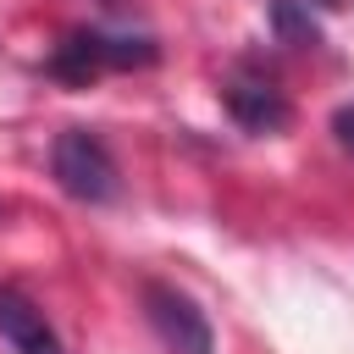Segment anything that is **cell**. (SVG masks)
<instances>
[{
  "label": "cell",
  "mask_w": 354,
  "mask_h": 354,
  "mask_svg": "<svg viewBox=\"0 0 354 354\" xmlns=\"http://www.w3.org/2000/svg\"><path fill=\"white\" fill-rule=\"evenodd\" d=\"M105 6H122V0H105Z\"/></svg>",
  "instance_id": "cell-9"
},
{
  "label": "cell",
  "mask_w": 354,
  "mask_h": 354,
  "mask_svg": "<svg viewBox=\"0 0 354 354\" xmlns=\"http://www.w3.org/2000/svg\"><path fill=\"white\" fill-rule=\"evenodd\" d=\"M0 337L17 354H66L55 326L44 321V310L22 293V288H0Z\"/></svg>",
  "instance_id": "cell-5"
},
{
  "label": "cell",
  "mask_w": 354,
  "mask_h": 354,
  "mask_svg": "<svg viewBox=\"0 0 354 354\" xmlns=\"http://www.w3.org/2000/svg\"><path fill=\"white\" fill-rule=\"evenodd\" d=\"M271 28L282 33V44H321V28L299 0H271Z\"/></svg>",
  "instance_id": "cell-6"
},
{
  "label": "cell",
  "mask_w": 354,
  "mask_h": 354,
  "mask_svg": "<svg viewBox=\"0 0 354 354\" xmlns=\"http://www.w3.org/2000/svg\"><path fill=\"white\" fill-rule=\"evenodd\" d=\"M144 315L155 326V337L171 348V354H216V337H210V321L205 310L171 288V282H144Z\"/></svg>",
  "instance_id": "cell-3"
},
{
  "label": "cell",
  "mask_w": 354,
  "mask_h": 354,
  "mask_svg": "<svg viewBox=\"0 0 354 354\" xmlns=\"http://www.w3.org/2000/svg\"><path fill=\"white\" fill-rule=\"evenodd\" d=\"M50 171H55V183H61L72 199H83V205H111V199H116V160H111L105 138L88 133V127H66V133L55 138Z\"/></svg>",
  "instance_id": "cell-2"
},
{
  "label": "cell",
  "mask_w": 354,
  "mask_h": 354,
  "mask_svg": "<svg viewBox=\"0 0 354 354\" xmlns=\"http://www.w3.org/2000/svg\"><path fill=\"white\" fill-rule=\"evenodd\" d=\"M155 39H133V33H66L50 55V77L61 83H88L111 66H155Z\"/></svg>",
  "instance_id": "cell-1"
},
{
  "label": "cell",
  "mask_w": 354,
  "mask_h": 354,
  "mask_svg": "<svg viewBox=\"0 0 354 354\" xmlns=\"http://www.w3.org/2000/svg\"><path fill=\"white\" fill-rule=\"evenodd\" d=\"M321 6H343V0H321Z\"/></svg>",
  "instance_id": "cell-8"
},
{
  "label": "cell",
  "mask_w": 354,
  "mask_h": 354,
  "mask_svg": "<svg viewBox=\"0 0 354 354\" xmlns=\"http://www.w3.org/2000/svg\"><path fill=\"white\" fill-rule=\"evenodd\" d=\"M227 111H232V122L243 127V133H282L288 127V94L266 77V72H232L227 77Z\"/></svg>",
  "instance_id": "cell-4"
},
{
  "label": "cell",
  "mask_w": 354,
  "mask_h": 354,
  "mask_svg": "<svg viewBox=\"0 0 354 354\" xmlns=\"http://www.w3.org/2000/svg\"><path fill=\"white\" fill-rule=\"evenodd\" d=\"M337 138L354 149V105H348V111H337Z\"/></svg>",
  "instance_id": "cell-7"
}]
</instances>
